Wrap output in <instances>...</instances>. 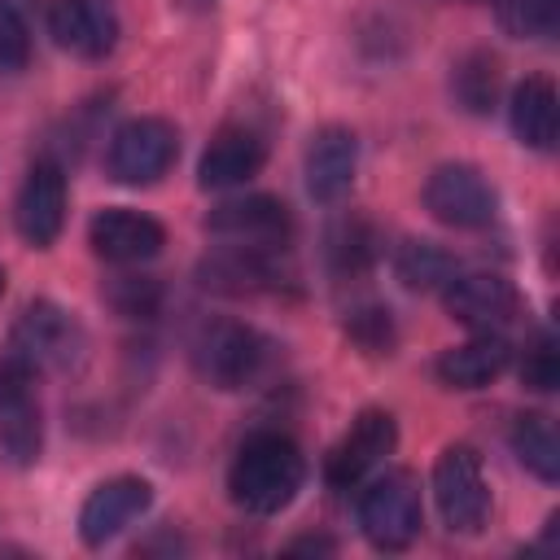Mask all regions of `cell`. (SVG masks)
Here are the masks:
<instances>
[{"instance_id": "4dcf8cb0", "label": "cell", "mask_w": 560, "mask_h": 560, "mask_svg": "<svg viewBox=\"0 0 560 560\" xmlns=\"http://www.w3.org/2000/svg\"><path fill=\"white\" fill-rule=\"evenodd\" d=\"M0 293H4V267H0Z\"/></svg>"}, {"instance_id": "f546056e", "label": "cell", "mask_w": 560, "mask_h": 560, "mask_svg": "<svg viewBox=\"0 0 560 560\" xmlns=\"http://www.w3.org/2000/svg\"><path fill=\"white\" fill-rule=\"evenodd\" d=\"M289 551L298 556V551H337V542L332 538H298V542H289Z\"/></svg>"}, {"instance_id": "ffe728a7", "label": "cell", "mask_w": 560, "mask_h": 560, "mask_svg": "<svg viewBox=\"0 0 560 560\" xmlns=\"http://www.w3.org/2000/svg\"><path fill=\"white\" fill-rule=\"evenodd\" d=\"M512 363V346L499 332H477L464 346L442 350L438 359V381L446 389H481L494 376H503V368Z\"/></svg>"}, {"instance_id": "d6986e66", "label": "cell", "mask_w": 560, "mask_h": 560, "mask_svg": "<svg viewBox=\"0 0 560 560\" xmlns=\"http://www.w3.org/2000/svg\"><path fill=\"white\" fill-rule=\"evenodd\" d=\"M508 118H512V131L521 144L547 153L556 149V136H560V96H556V83L542 79V74H529L525 83L512 88V105H508Z\"/></svg>"}, {"instance_id": "5b68a950", "label": "cell", "mask_w": 560, "mask_h": 560, "mask_svg": "<svg viewBox=\"0 0 560 560\" xmlns=\"http://www.w3.org/2000/svg\"><path fill=\"white\" fill-rule=\"evenodd\" d=\"M179 158V131L166 118H127L105 149V166L118 184L144 188L158 184Z\"/></svg>"}, {"instance_id": "5bb4252c", "label": "cell", "mask_w": 560, "mask_h": 560, "mask_svg": "<svg viewBox=\"0 0 560 560\" xmlns=\"http://www.w3.org/2000/svg\"><path fill=\"white\" fill-rule=\"evenodd\" d=\"M149 503H153V486L144 477H109V481H101L83 499V508H79V538L88 547H105L136 516H144Z\"/></svg>"}, {"instance_id": "603a6c76", "label": "cell", "mask_w": 560, "mask_h": 560, "mask_svg": "<svg viewBox=\"0 0 560 560\" xmlns=\"http://www.w3.org/2000/svg\"><path fill=\"white\" fill-rule=\"evenodd\" d=\"M455 271H459L455 254L442 249L438 241H402V245L394 249V276H398V284L411 289V293H433V289H442Z\"/></svg>"}, {"instance_id": "ba28073f", "label": "cell", "mask_w": 560, "mask_h": 560, "mask_svg": "<svg viewBox=\"0 0 560 560\" xmlns=\"http://www.w3.org/2000/svg\"><path fill=\"white\" fill-rule=\"evenodd\" d=\"M35 372L18 359L0 363V459L13 468H31L44 451V416L35 398Z\"/></svg>"}, {"instance_id": "7402d4cb", "label": "cell", "mask_w": 560, "mask_h": 560, "mask_svg": "<svg viewBox=\"0 0 560 560\" xmlns=\"http://www.w3.org/2000/svg\"><path fill=\"white\" fill-rule=\"evenodd\" d=\"M512 451L516 459L538 477V481H560V438H556V424L551 416L542 411H521L512 420Z\"/></svg>"}, {"instance_id": "ac0fdd59", "label": "cell", "mask_w": 560, "mask_h": 560, "mask_svg": "<svg viewBox=\"0 0 560 560\" xmlns=\"http://www.w3.org/2000/svg\"><path fill=\"white\" fill-rule=\"evenodd\" d=\"M262 162H267V144H262L258 131H249V127H223L206 144V153L197 162V184L201 188H236V184L254 179L262 171Z\"/></svg>"}, {"instance_id": "277c9868", "label": "cell", "mask_w": 560, "mask_h": 560, "mask_svg": "<svg viewBox=\"0 0 560 560\" xmlns=\"http://www.w3.org/2000/svg\"><path fill=\"white\" fill-rule=\"evenodd\" d=\"M424 525V503H420V481L407 468H394L376 477L359 494V529L376 551H402L416 542Z\"/></svg>"}, {"instance_id": "44dd1931", "label": "cell", "mask_w": 560, "mask_h": 560, "mask_svg": "<svg viewBox=\"0 0 560 560\" xmlns=\"http://www.w3.org/2000/svg\"><path fill=\"white\" fill-rule=\"evenodd\" d=\"M324 254H328V267L337 276H350L354 280V276H368L372 271V262L381 254V236H376V228L363 214H341L328 228V236H324Z\"/></svg>"}, {"instance_id": "52a82bcc", "label": "cell", "mask_w": 560, "mask_h": 560, "mask_svg": "<svg viewBox=\"0 0 560 560\" xmlns=\"http://www.w3.org/2000/svg\"><path fill=\"white\" fill-rule=\"evenodd\" d=\"M424 210L459 232H477L490 228L499 214V197L490 188V179L472 166V162H442L429 179H424Z\"/></svg>"}, {"instance_id": "8fae6325", "label": "cell", "mask_w": 560, "mask_h": 560, "mask_svg": "<svg viewBox=\"0 0 560 560\" xmlns=\"http://www.w3.org/2000/svg\"><path fill=\"white\" fill-rule=\"evenodd\" d=\"M394 442H398V429H394V416H389V411H381V407L359 411L354 424L346 429V438L328 451V459H324V481H328L332 490L359 486V481L394 451Z\"/></svg>"}, {"instance_id": "6da1fadb", "label": "cell", "mask_w": 560, "mask_h": 560, "mask_svg": "<svg viewBox=\"0 0 560 560\" xmlns=\"http://www.w3.org/2000/svg\"><path fill=\"white\" fill-rule=\"evenodd\" d=\"M302 481H306V459H302L298 442L284 433H254L228 468L232 503L254 516L284 512L298 499Z\"/></svg>"}, {"instance_id": "7a4b0ae2", "label": "cell", "mask_w": 560, "mask_h": 560, "mask_svg": "<svg viewBox=\"0 0 560 560\" xmlns=\"http://www.w3.org/2000/svg\"><path fill=\"white\" fill-rule=\"evenodd\" d=\"M83 328L70 311L57 302H31L9 332V359H18L26 372H70L83 359Z\"/></svg>"}, {"instance_id": "4316f807", "label": "cell", "mask_w": 560, "mask_h": 560, "mask_svg": "<svg viewBox=\"0 0 560 560\" xmlns=\"http://www.w3.org/2000/svg\"><path fill=\"white\" fill-rule=\"evenodd\" d=\"M31 61V18L22 0H0V74H18Z\"/></svg>"}, {"instance_id": "30bf717a", "label": "cell", "mask_w": 560, "mask_h": 560, "mask_svg": "<svg viewBox=\"0 0 560 560\" xmlns=\"http://www.w3.org/2000/svg\"><path fill=\"white\" fill-rule=\"evenodd\" d=\"M442 306L455 324L464 328H477V332H494L503 324L516 319L521 311V293L508 276L499 271H455L446 284H442Z\"/></svg>"}, {"instance_id": "9a60e30c", "label": "cell", "mask_w": 560, "mask_h": 560, "mask_svg": "<svg viewBox=\"0 0 560 560\" xmlns=\"http://www.w3.org/2000/svg\"><path fill=\"white\" fill-rule=\"evenodd\" d=\"M206 232L236 241V245H284L293 232V214L280 197L254 192V197H236L223 201L206 214Z\"/></svg>"}, {"instance_id": "e0dca14e", "label": "cell", "mask_w": 560, "mask_h": 560, "mask_svg": "<svg viewBox=\"0 0 560 560\" xmlns=\"http://www.w3.org/2000/svg\"><path fill=\"white\" fill-rule=\"evenodd\" d=\"M354 171H359V140L350 127H319L306 144V192L315 201H341L354 184Z\"/></svg>"}, {"instance_id": "4fadbf2b", "label": "cell", "mask_w": 560, "mask_h": 560, "mask_svg": "<svg viewBox=\"0 0 560 560\" xmlns=\"http://www.w3.org/2000/svg\"><path fill=\"white\" fill-rule=\"evenodd\" d=\"M13 223H18L22 241L35 249H48L61 236V228H66V175L57 162L44 158L26 171L18 206H13Z\"/></svg>"}, {"instance_id": "3957f363", "label": "cell", "mask_w": 560, "mask_h": 560, "mask_svg": "<svg viewBox=\"0 0 560 560\" xmlns=\"http://www.w3.org/2000/svg\"><path fill=\"white\" fill-rule=\"evenodd\" d=\"M192 363L214 389H245L267 372L271 341L241 319H214L197 332Z\"/></svg>"}, {"instance_id": "83f0119b", "label": "cell", "mask_w": 560, "mask_h": 560, "mask_svg": "<svg viewBox=\"0 0 560 560\" xmlns=\"http://www.w3.org/2000/svg\"><path fill=\"white\" fill-rule=\"evenodd\" d=\"M521 385L534 394H551L560 385V341L551 332H538L521 354Z\"/></svg>"}, {"instance_id": "8992f818", "label": "cell", "mask_w": 560, "mask_h": 560, "mask_svg": "<svg viewBox=\"0 0 560 560\" xmlns=\"http://www.w3.org/2000/svg\"><path fill=\"white\" fill-rule=\"evenodd\" d=\"M433 499L438 512L446 521V529L455 534H477L490 516V486L481 472V455L464 442L446 446L433 464Z\"/></svg>"}, {"instance_id": "2e32d148", "label": "cell", "mask_w": 560, "mask_h": 560, "mask_svg": "<svg viewBox=\"0 0 560 560\" xmlns=\"http://www.w3.org/2000/svg\"><path fill=\"white\" fill-rule=\"evenodd\" d=\"M88 241L96 249V258L105 262H118V267H131V262H149L162 254L166 245V228L140 210H127V206H109L92 219L88 228Z\"/></svg>"}, {"instance_id": "7c38bea8", "label": "cell", "mask_w": 560, "mask_h": 560, "mask_svg": "<svg viewBox=\"0 0 560 560\" xmlns=\"http://www.w3.org/2000/svg\"><path fill=\"white\" fill-rule=\"evenodd\" d=\"M118 9L109 0H52L48 4V35L70 57L96 61L109 57L118 44Z\"/></svg>"}, {"instance_id": "f1b7e54d", "label": "cell", "mask_w": 560, "mask_h": 560, "mask_svg": "<svg viewBox=\"0 0 560 560\" xmlns=\"http://www.w3.org/2000/svg\"><path fill=\"white\" fill-rule=\"evenodd\" d=\"M346 332L368 350V354H389L394 350V319L385 306H359L346 319Z\"/></svg>"}, {"instance_id": "d4e9b609", "label": "cell", "mask_w": 560, "mask_h": 560, "mask_svg": "<svg viewBox=\"0 0 560 560\" xmlns=\"http://www.w3.org/2000/svg\"><path fill=\"white\" fill-rule=\"evenodd\" d=\"M101 298L122 319H153L162 311V284L153 276H114L105 280Z\"/></svg>"}, {"instance_id": "484cf974", "label": "cell", "mask_w": 560, "mask_h": 560, "mask_svg": "<svg viewBox=\"0 0 560 560\" xmlns=\"http://www.w3.org/2000/svg\"><path fill=\"white\" fill-rule=\"evenodd\" d=\"M499 26L512 39H551L560 26V0H499Z\"/></svg>"}, {"instance_id": "9c48e42d", "label": "cell", "mask_w": 560, "mask_h": 560, "mask_svg": "<svg viewBox=\"0 0 560 560\" xmlns=\"http://www.w3.org/2000/svg\"><path fill=\"white\" fill-rule=\"evenodd\" d=\"M197 280L210 293L223 298H245V293H267L289 280V267L280 258V245H223L197 262Z\"/></svg>"}, {"instance_id": "cb8c5ba5", "label": "cell", "mask_w": 560, "mask_h": 560, "mask_svg": "<svg viewBox=\"0 0 560 560\" xmlns=\"http://www.w3.org/2000/svg\"><path fill=\"white\" fill-rule=\"evenodd\" d=\"M499 83H503V70H499L494 52H468L455 61L451 92L468 114H490L499 101Z\"/></svg>"}]
</instances>
